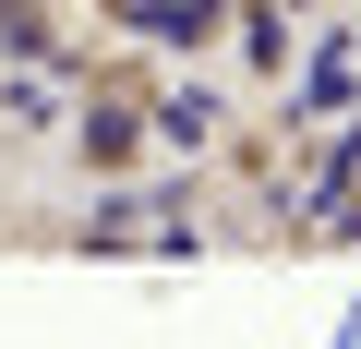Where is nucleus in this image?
<instances>
[{
  "label": "nucleus",
  "mask_w": 361,
  "mask_h": 349,
  "mask_svg": "<svg viewBox=\"0 0 361 349\" xmlns=\"http://www.w3.org/2000/svg\"><path fill=\"white\" fill-rule=\"evenodd\" d=\"M85 157L121 169V157H133V109H85Z\"/></svg>",
  "instance_id": "obj_1"
}]
</instances>
